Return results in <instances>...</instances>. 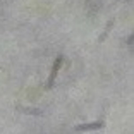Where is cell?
Here are the masks:
<instances>
[{
    "label": "cell",
    "mask_w": 134,
    "mask_h": 134,
    "mask_svg": "<svg viewBox=\"0 0 134 134\" xmlns=\"http://www.w3.org/2000/svg\"><path fill=\"white\" fill-rule=\"evenodd\" d=\"M17 110H21L23 114H29V115H43V110H40V108H26V107L17 105Z\"/></svg>",
    "instance_id": "obj_4"
},
{
    "label": "cell",
    "mask_w": 134,
    "mask_h": 134,
    "mask_svg": "<svg viewBox=\"0 0 134 134\" xmlns=\"http://www.w3.org/2000/svg\"><path fill=\"white\" fill-rule=\"evenodd\" d=\"M105 126H107V119H105V115H102L98 120H93V122H86V124H79V126H76L74 129L77 131V132H90V131L103 129Z\"/></svg>",
    "instance_id": "obj_1"
},
{
    "label": "cell",
    "mask_w": 134,
    "mask_h": 134,
    "mask_svg": "<svg viewBox=\"0 0 134 134\" xmlns=\"http://www.w3.org/2000/svg\"><path fill=\"white\" fill-rule=\"evenodd\" d=\"M114 24H115V19H110L108 23H107L105 31H103L102 35H100V38H98V41H100V43H102V41H105V38L108 36V33H110V31H112V28H114Z\"/></svg>",
    "instance_id": "obj_3"
},
{
    "label": "cell",
    "mask_w": 134,
    "mask_h": 134,
    "mask_svg": "<svg viewBox=\"0 0 134 134\" xmlns=\"http://www.w3.org/2000/svg\"><path fill=\"white\" fill-rule=\"evenodd\" d=\"M62 62H64V57H62V55H59V57L55 59V64H53V67H52L50 76H48L47 90H50V88L53 86V83H55V77H57V74H59V71H60V65H62Z\"/></svg>",
    "instance_id": "obj_2"
}]
</instances>
